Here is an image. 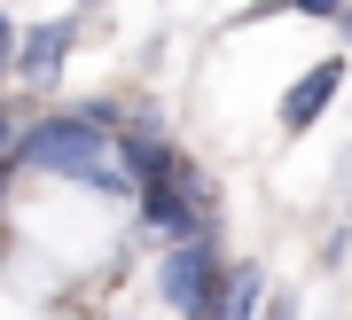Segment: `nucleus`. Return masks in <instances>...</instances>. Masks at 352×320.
I'll return each instance as SVG.
<instances>
[{
  "mask_svg": "<svg viewBox=\"0 0 352 320\" xmlns=\"http://www.w3.org/2000/svg\"><path fill=\"white\" fill-rule=\"evenodd\" d=\"M8 148H16V125H8V117H0V157H8Z\"/></svg>",
  "mask_w": 352,
  "mask_h": 320,
  "instance_id": "1a4fd4ad",
  "label": "nucleus"
},
{
  "mask_svg": "<svg viewBox=\"0 0 352 320\" xmlns=\"http://www.w3.org/2000/svg\"><path fill=\"white\" fill-rule=\"evenodd\" d=\"M118 164L133 172V187H149V180H173V172H180V157H173L157 133H126V141H118Z\"/></svg>",
  "mask_w": 352,
  "mask_h": 320,
  "instance_id": "39448f33",
  "label": "nucleus"
},
{
  "mask_svg": "<svg viewBox=\"0 0 352 320\" xmlns=\"http://www.w3.org/2000/svg\"><path fill=\"white\" fill-rule=\"evenodd\" d=\"M157 289H164V305L212 320V312H219V297H227V273H219V258H212V234H180V250L164 258Z\"/></svg>",
  "mask_w": 352,
  "mask_h": 320,
  "instance_id": "f03ea898",
  "label": "nucleus"
},
{
  "mask_svg": "<svg viewBox=\"0 0 352 320\" xmlns=\"http://www.w3.org/2000/svg\"><path fill=\"white\" fill-rule=\"evenodd\" d=\"M258 297H266V282H258L251 266H235V273H227V297H219V312H212V320H258Z\"/></svg>",
  "mask_w": 352,
  "mask_h": 320,
  "instance_id": "423d86ee",
  "label": "nucleus"
},
{
  "mask_svg": "<svg viewBox=\"0 0 352 320\" xmlns=\"http://www.w3.org/2000/svg\"><path fill=\"white\" fill-rule=\"evenodd\" d=\"M337 87H344V62H314V71H305L298 87L282 94V125H289V133H305V125H314L329 102H337Z\"/></svg>",
  "mask_w": 352,
  "mask_h": 320,
  "instance_id": "20e7f679",
  "label": "nucleus"
},
{
  "mask_svg": "<svg viewBox=\"0 0 352 320\" xmlns=\"http://www.w3.org/2000/svg\"><path fill=\"white\" fill-rule=\"evenodd\" d=\"M102 148H110V125H94L87 110H71V117L32 125L8 157H16V164H39V172H71V180L102 187V196H133V172H126V164H110Z\"/></svg>",
  "mask_w": 352,
  "mask_h": 320,
  "instance_id": "f257e3e1",
  "label": "nucleus"
},
{
  "mask_svg": "<svg viewBox=\"0 0 352 320\" xmlns=\"http://www.w3.org/2000/svg\"><path fill=\"white\" fill-rule=\"evenodd\" d=\"M16 71V24H8V8H0V78Z\"/></svg>",
  "mask_w": 352,
  "mask_h": 320,
  "instance_id": "6e6552de",
  "label": "nucleus"
},
{
  "mask_svg": "<svg viewBox=\"0 0 352 320\" xmlns=\"http://www.w3.org/2000/svg\"><path fill=\"white\" fill-rule=\"evenodd\" d=\"M87 8H94V0H87Z\"/></svg>",
  "mask_w": 352,
  "mask_h": 320,
  "instance_id": "9d476101",
  "label": "nucleus"
},
{
  "mask_svg": "<svg viewBox=\"0 0 352 320\" xmlns=\"http://www.w3.org/2000/svg\"><path fill=\"white\" fill-rule=\"evenodd\" d=\"M289 8H298V16H321V24H337V16H344V0H289Z\"/></svg>",
  "mask_w": 352,
  "mask_h": 320,
  "instance_id": "0eeeda50",
  "label": "nucleus"
},
{
  "mask_svg": "<svg viewBox=\"0 0 352 320\" xmlns=\"http://www.w3.org/2000/svg\"><path fill=\"white\" fill-rule=\"evenodd\" d=\"M71 16H55V24H24L16 32V78L24 87H47L55 71H63V55H71Z\"/></svg>",
  "mask_w": 352,
  "mask_h": 320,
  "instance_id": "7ed1b4c3",
  "label": "nucleus"
}]
</instances>
